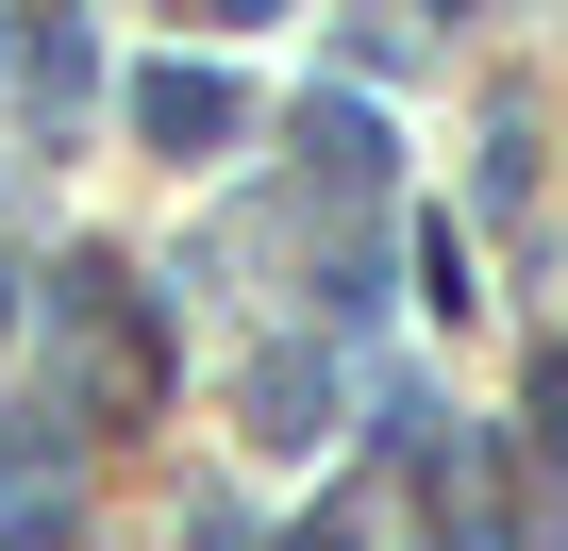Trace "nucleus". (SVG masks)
I'll return each mask as SVG.
<instances>
[{
  "mask_svg": "<svg viewBox=\"0 0 568 551\" xmlns=\"http://www.w3.org/2000/svg\"><path fill=\"white\" fill-rule=\"evenodd\" d=\"M118 101H134V134H151V151H234V118H251V101H234L217 68H168V51H151V68H134Z\"/></svg>",
  "mask_w": 568,
  "mask_h": 551,
  "instance_id": "obj_1",
  "label": "nucleus"
},
{
  "mask_svg": "<svg viewBox=\"0 0 568 551\" xmlns=\"http://www.w3.org/2000/svg\"><path fill=\"white\" fill-rule=\"evenodd\" d=\"M18 84H34V118L68 134V118H84V18H51V0H34V18H18Z\"/></svg>",
  "mask_w": 568,
  "mask_h": 551,
  "instance_id": "obj_2",
  "label": "nucleus"
},
{
  "mask_svg": "<svg viewBox=\"0 0 568 551\" xmlns=\"http://www.w3.org/2000/svg\"><path fill=\"white\" fill-rule=\"evenodd\" d=\"M251 435L267 451H318V351H267L251 368Z\"/></svg>",
  "mask_w": 568,
  "mask_h": 551,
  "instance_id": "obj_3",
  "label": "nucleus"
},
{
  "mask_svg": "<svg viewBox=\"0 0 568 551\" xmlns=\"http://www.w3.org/2000/svg\"><path fill=\"white\" fill-rule=\"evenodd\" d=\"M535 451H568V351L535 368Z\"/></svg>",
  "mask_w": 568,
  "mask_h": 551,
  "instance_id": "obj_4",
  "label": "nucleus"
},
{
  "mask_svg": "<svg viewBox=\"0 0 568 551\" xmlns=\"http://www.w3.org/2000/svg\"><path fill=\"white\" fill-rule=\"evenodd\" d=\"M284 551H352V534H335V518H302V534H284Z\"/></svg>",
  "mask_w": 568,
  "mask_h": 551,
  "instance_id": "obj_5",
  "label": "nucleus"
},
{
  "mask_svg": "<svg viewBox=\"0 0 568 551\" xmlns=\"http://www.w3.org/2000/svg\"><path fill=\"white\" fill-rule=\"evenodd\" d=\"M217 18H284V0H217Z\"/></svg>",
  "mask_w": 568,
  "mask_h": 551,
  "instance_id": "obj_6",
  "label": "nucleus"
},
{
  "mask_svg": "<svg viewBox=\"0 0 568 551\" xmlns=\"http://www.w3.org/2000/svg\"><path fill=\"white\" fill-rule=\"evenodd\" d=\"M0 335H18V285H0Z\"/></svg>",
  "mask_w": 568,
  "mask_h": 551,
  "instance_id": "obj_7",
  "label": "nucleus"
}]
</instances>
